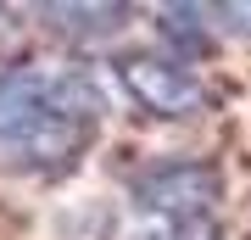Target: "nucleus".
Returning a JSON list of instances; mask_svg holds the SVG:
<instances>
[{
	"mask_svg": "<svg viewBox=\"0 0 251 240\" xmlns=\"http://www.w3.org/2000/svg\"><path fill=\"white\" fill-rule=\"evenodd\" d=\"M106 117V95L78 67L0 73V157L28 173H67L90 151Z\"/></svg>",
	"mask_w": 251,
	"mask_h": 240,
	"instance_id": "f257e3e1",
	"label": "nucleus"
},
{
	"mask_svg": "<svg viewBox=\"0 0 251 240\" xmlns=\"http://www.w3.org/2000/svg\"><path fill=\"white\" fill-rule=\"evenodd\" d=\"M218 168L212 162H196V157H168L156 168H145L128 196L145 218H212L218 207Z\"/></svg>",
	"mask_w": 251,
	"mask_h": 240,
	"instance_id": "f03ea898",
	"label": "nucleus"
},
{
	"mask_svg": "<svg viewBox=\"0 0 251 240\" xmlns=\"http://www.w3.org/2000/svg\"><path fill=\"white\" fill-rule=\"evenodd\" d=\"M117 79L140 101V112H156V117H196V112H206V84L190 67V56H156V51L123 56L117 62Z\"/></svg>",
	"mask_w": 251,
	"mask_h": 240,
	"instance_id": "7ed1b4c3",
	"label": "nucleus"
},
{
	"mask_svg": "<svg viewBox=\"0 0 251 240\" xmlns=\"http://www.w3.org/2000/svg\"><path fill=\"white\" fill-rule=\"evenodd\" d=\"M128 240H218V218H151Z\"/></svg>",
	"mask_w": 251,
	"mask_h": 240,
	"instance_id": "20e7f679",
	"label": "nucleus"
},
{
	"mask_svg": "<svg viewBox=\"0 0 251 240\" xmlns=\"http://www.w3.org/2000/svg\"><path fill=\"white\" fill-rule=\"evenodd\" d=\"M224 17H229L234 28H246V34H251V6H246V0H240V6H224Z\"/></svg>",
	"mask_w": 251,
	"mask_h": 240,
	"instance_id": "39448f33",
	"label": "nucleus"
}]
</instances>
